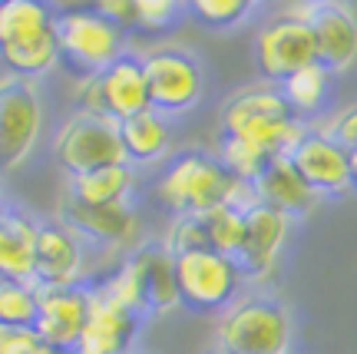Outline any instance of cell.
<instances>
[{"label": "cell", "mask_w": 357, "mask_h": 354, "mask_svg": "<svg viewBox=\"0 0 357 354\" xmlns=\"http://www.w3.org/2000/svg\"><path fill=\"white\" fill-rule=\"evenodd\" d=\"M129 258H132V265L139 272L142 295H146V315L162 318L172 315L176 308H182L176 285V258L166 252L162 242L146 239L136 252H129Z\"/></svg>", "instance_id": "ac0fdd59"}, {"label": "cell", "mask_w": 357, "mask_h": 354, "mask_svg": "<svg viewBox=\"0 0 357 354\" xmlns=\"http://www.w3.org/2000/svg\"><path fill=\"white\" fill-rule=\"evenodd\" d=\"M185 13H189V7L178 3V0H136L132 34L136 37H166L182 24Z\"/></svg>", "instance_id": "f1b7e54d"}, {"label": "cell", "mask_w": 357, "mask_h": 354, "mask_svg": "<svg viewBox=\"0 0 357 354\" xmlns=\"http://www.w3.org/2000/svg\"><path fill=\"white\" fill-rule=\"evenodd\" d=\"M208 354H215V351H208Z\"/></svg>", "instance_id": "74e56055"}, {"label": "cell", "mask_w": 357, "mask_h": 354, "mask_svg": "<svg viewBox=\"0 0 357 354\" xmlns=\"http://www.w3.org/2000/svg\"><path fill=\"white\" fill-rule=\"evenodd\" d=\"M136 186H139V172L132 165L119 163V165H102V169L66 179L63 196L79 205H123V202H132Z\"/></svg>", "instance_id": "7402d4cb"}, {"label": "cell", "mask_w": 357, "mask_h": 354, "mask_svg": "<svg viewBox=\"0 0 357 354\" xmlns=\"http://www.w3.org/2000/svg\"><path fill=\"white\" fill-rule=\"evenodd\" d=\"M53 159L66 172V179L102 169V165L126 163L119 123L96 113H70L53 133Z\"/></svg>", "instance_id": "9c48e42d"}, {"label": "cell", "mask_w": 357, "mask_h": 354, "mask_svg": "<svg viewBox=\"0 0 357 354\" xmlns=\"http://www.w3.org/2000/svg\"><path fill=\"white\" fill-rule=\"evenodd\" d=\"M331 83H334V73L328 66L311 64L305 70L291 73L284 83H278V89H281V96H284V103L291 106V113L301 123H307L311 116H318L324 110V103L331 96Z\"/></svg>", "instance_id": "cb8c5ba5"}, {"label": "cell", "mask_w": 357, "mask_h": 354, "mask_svg": "<svg viewBox=\"0 0 357 354\" xmlns=\"http://www.w3.org/2000/svg\"><path fill=\"white\" fill-rule=\"evenodd\" d=\"M56 43L60 66H66L77 80L102 73L123 53H129V37L109 24L93 3L56 7Z\"/></svg>", "instance_id": "277c9868"}, {"label": "cell", "mask_w": 357, "mask_h": 354, "mask_svg": "<svg viewBox=\"0 0 357 354\" xmlns=\"http://www.w3.org/2000/svg\"><path fill=\"white\" fill-rule=\"evenodd\" d=\"M40 288L33 281H7L0 279V325L7 328H33L37 321Z\"/></svg>", "instance_id": "4316f807"}, {"label": "cell", "mask_w": 357, "mask_h": 354, "mask_svg": "<svg viewBox=\"0 0 357 354\" xmlns=\"http://www.w3.org/2000/svg\"><path fill=\"white\" fill-rule=\"evenodd\" d=\"M119 142H123V156L126 165L136 172L149 169V165L169 163L172 156V123L155 110H146L139 116H129L119 123Z\"/></svg>", "instance_id": "44dd1931"}, {"label": "cell", "mask_w": 357, "mask_h": 354, "mask_svg": "<svg viewBox=\"0 0 357 354\" xmlns=\"http://www.w3.org/2000/svg\"><path fill=\"white\" fill-rule=\"evenodd\" d=\"M146 318L126 311L123 304L109 302L102 291L89 285V315L77 341L79 354H132Z\"/></svg>", "instance_id": "2e32d148"}, {"label": "cell", "mask_w": 357, "mask_h": 354, "mask_svg": "<svg viewBox=\"0 0 357 354\" xmlns=\"http://www.w3.org/2000/svg\"><path fill=\"white\" fill-rule=\"evenodd\" d=\"M33 285L37 288H77L89 285V245L63 219H40L33 245Z\"/></svg>", "instance_id": "30bf717a"}, {"label": "cell", "mask_w": 357, "mask_h": 354, "mask_svg": "<svg viewBox=\"0 0 357 354\" xmlns=\"http://www.w3.org/2000/svg\"><path fill=\"white\" fill-rule=\"evenodd\" d=\"M159 242L166 245V252L172 255V258H176V255H185V252H195V249H208L202 215H178V219H172L166 228V235Z\"/></svg>", "instance_id": "4dcf8cb0"}, {"label": "cell", "mask_w": 357, "mask_h": 354, "mask_svg": "<svg viewBox=\"0 0 357 354\" xmlns=\"http://www.w3.org/2000/svg\"><path fill=\"white\" fill-rule=\"evenodd\" d=\"M189 13L208 30H231V27H242L252 13L258 10L255 3L248 0H192L185 3Z\"/></svg>", "instance_id": "f546056e"}, {"label": "cell", "mask_w": 357, "mask_h": 354, "mask_svg": "<svg viewBox=\"0 0 357 354\" xmlns=\"http://www.w3.org/2000/svg\"><path fill=\"white\" fill-rule=\"evenodd\" d=\"M56 27V7L43 0H0V50L43 37Z\"/></svg>", "instance_id": "603a6c76"}, {"label": "cell", "mask_w": 357, "mask_h": 354, "mask_svg": "<svg viewBox=\"0 0 357 354\" xmlns=\"http://www.w3.org/2000/svg\"><path fill=\"white\" fill-rule=\"evenodd\" d=\"M318 64L334 76H344L357 66V7L341 0H318L311 20Z\"/></svg>", "instance_id": "e0dca14e"}, {"label": "cell", "mask_w": 357, "mask_h": 354, "mask_svg": "<svg viewBox=\"0 0 357 354\" xmlns=\"http://www.w3.org/2000/svg\"><path fill=\"white\" fill-rule=\"evenodd\" d=\"M40 219L24 205L7 202L0 209V279L33 281V245Z\"/></svg>", "instance_id": "d6986e66"}, {"label": "cell", "mask_w": 357, "mask_h": 354, "mask_svg": "<svg viewBox=\"0 0 357 354\" xmlns=\"http://www.w3.org/2000/svg\"><path fill=\"white\" fill-rule=\"evenodd\" d=\"M149 87V110L159 116H185L205 96V66L185 47H153L139 53Z\"/></svg>", "instance_id": "8992f818"}, {"label": "cell", "mask_w": 357, "mask_h": 354, "mask_svg": "<svg viewBox=\"0 0 357 354\" xmlns=\"http://www.w3.org/2000/svg\"><path fill=\"white\" fill-rule=\"evenodd\" d=\"M255 66L261 73V83H284L291 73L305 70V66L318 64V50H314V34L311 24H301L288 13H275L271 20L258 27L255 34Z\"/></svg>", "instance_id": "8fae6325"}, {"label": "cell", "mask_w": 357, "mask_h": 354, "mask_svg": "<svg viewBox=\"0 0 357 354\" xmlns=\"http://www.w3.org/2000/svg\"><path fill=\"white\" fill-rule=\"evenodd\" d=\"M176 285L182 308L195 315H222L245 295V275L238 262L212 249L176 255Z\"/></svg>", "instance_id": "5b68a950"}, {"label": "cell", "mask_w": 357, "mask_h": 354, "mask_svg": "<svg viewBox=\"0 0 357 354\" xmlns=\"http://www.w3.org/2000/svg\"><path fill=\"white\" fill-rule=\"evenodd\" d=\"M215 354H294L291 308L268 291H245L218 315Z\"/></svg>", "instance_id": "7a4b0ae2"}, {"label": "cell", "mask_w": 357, "mask_h": 354, "mask_svg": "<svg viewBox=\"0 0 357 354\" xmlns=\"http://www.w3.org/2000/svg\"><path fill=\"white\" fill-rule=\"evenodd\" d=\"M255 186H258L261 202L271 205V209H278V212H284L291 222L307 219V215L321 205L314 189L298 176V169L291 165L288 156H275V159L265 165V172L255 179Z\"/></svg>", "instance_id": "ffe728a7"}, {"label": "cell", "mask_w": 357, "mask_h": 354, "mask_svg": "<svg viewBox=\"0 0 357 354\" xmlns=\"http://www.w3.org/2000/svg\"><path fill=\"white\" fill-rule=\"evenodd\" d=\"M288 159L298 169V176L314 189L321 202L324 199H344L347 192H354L351 152L344 146H337L321 126H307L305 136L291 146Z\"/></svg>", "instance_id": "4fadbf2b"}, {"label": "cell", "mask_w": 357, "mask_h": 354, "mask_svg": "<svg viewBox=\"0 0 357 354\" xmlns=\"http://www.w3.org/2000/svg\"><path fill=\"white\" fill-rule=\"evenodd\" d=\"M215 159L225 165L229 176L245 179V182H255L265 172V165L271 163V156H265L258 146L235 140V136H222V133H218V142H215Z\"/></svg>", "instance_id": "484cf974"}, {"label": "cell", "mask_w": 357, "mask_h": 354, "mask_svg": "<svg viewBox=\"0 0 357 354\" xmlns=\"http://www.w3.org/2000/svg\"><path fill=\"white\" fill-rule=\"evenodd\" d=\"M70 228H77L89 249H102V252H136L142 242V215L136 202L123 205H79L73 199H60V212Z\"/></svg>", "instance_id": "7c38bea8"}, {"label": "cell", "mask_w": 357, "mask_h": 354, "mask_svg": "<svg viewBox=\"0 0 357 354\" xmlns=\"http://www.w3.org/2000/svg\"><path fill=\"white\" fill-rule=\"evenodd\" d=\"M93 7L113 27H119L126 37H132V27H136V0H106V3H93Z\"/></svg>", "instance_id": "836d02e7"}, {"label": "cell", "mask_w": 357, "mask_h": 354, "mask_svg": "<svg viewBox=\"0 0 357 354\" xmlns=\"http://www.w3.org/2000/svg\"><path fill=\"white\" fill-rule=\"evenodd\" d=\"M202 226H205V242L212 252H222V255H238L242 249V239H245V215L229 209V205H218L212 212L202 215Z\"/></svg>", "instance_id": "83f0119b"}, {"label": "cell", "mask_w": 357, "mask_h": 354, "mask_svg": "<svg viewBox=\"0 0 357 354\" xmlns=\"http://www.w3.org/2000/svg\"><path fill=\"white\" fill-rule=\"evenodd\" d=\"M73 100H77L79 113L109 116L116 123L146 113L149 110V87H146L142 57L129 50L116 64L106 66L102 73L77 80Z\"/></svg>", "instance_id": "ba28073f"}, {"label": "cell", "mask_w": 357, "mask_h": 354, "mask_svg": "<svg viewBox=\"0 0 357 354\" xmlns=\"http://www.w3.org/2000/svg\"><path fill=\"white\" fill-rule=\"evenodd\" d=\"M291 228L294 222L288 215L265 202L245 215V239L238 255H235L245 281H268L275 275L281 252H284V245L291 239Z\"/></svg>", "instance_id": "5bb4252c"}, {"label": "cell", "mask_w": 357, "mask_h": 354, "mask_svg": "<svg viewBox=\"0 0 357 354\" xmlns=\"http://www.w3.org/2000/svg\"><path fill=\"white\" fill-rule=\"evenodd\" d=\"M56 354H79V351H77V348H70V351H56Z\"/></svg>", "instance_id": "8d00e7d4"}, {"label": "cell", "mask_w": 357, "mask_h": 354, "mask_svg": "<svg viewBox=\"0 0 357 354\" xmlns=\"http://www.w3.org/2000/svg\"><path fill=\"white\" fill-rule=\"evenodd\" d=\"M235 176L208 149H182L172 152L169 163L155 179L153 196L172 219L178 215H205L225 205Z\"/></svg>", "instance_id": "3957f363"}, {"label": "cell", "mask_w": 357, "mask_h": 354, "mask_svg": "<svg viewBox=\"0 0 357 354\" xmlns=\"http://www.w3.org/2000/svg\"><path fill=\"white\" fill-rule=\"evenodd\" d=\"M96 291H102L109 302L123 304L126 311H132V315L139 318H149L146 315V295H142V281H139V272H136V265H132V258H123L119 265L113 268V272H106L102 279L89 281Z\"/></svg>", "instance_id": "d4e9b609"}, {"label": "cell", "mask_w": 357, "mask_h": 354, "mask_svg": "<svg viewBox=\"0 0 357 354\" xmlns=\"http://www.w3.org/2000/svg\"><path fill=\"white\" fill-rule=\"evenodd\" d=\"M3 205H7V196H3V189H0V209H3Z\"/></svg>", "instance_id": "d590c367"}, {"label": "cell", "mask_w": 357, "mask_h": 354, "mask_svg": "<svg viewBox=\"0 0 357 354\" xmlns=\"http://www.w3.org/2000/svg\"><path fill=\"white\" fill-rule=\"evenodd\" d=\"M89 315V285L77 288H40L37 298V321L33 331L40 341L53 351H70L77 348L83 325Z\"/></svg>", "instance_id": "9a60e30c"}, {"label": "cell", "mask_w": 357, "mask_h": 354, "mask_svg": "<svg viewBox=\"0 0 357 354\" xmlns=\"http://www.w3.org/2000/svg\"><path fill=\"white\" fill-rule=\"evenodd\" d=\"M321 129H324L337 146H344L347 152H354L357 149V103H351V106H344V110H337V113H334Z\"/></svg>", "instance_id": "d6a6232c"}, {"label": "cell", "mask_w": 357, "mask_h": 354, "mask_svg": "<svg viewBox=\"0 0 357 354\" xmlns=\"http://www.w3.org/2000/svg\"><path fill=\"white\" fill-rule=\"evenodd\" d=\"M351 182H354V192H357V149L351 152Z\"/></svg>", "instance_id": "e575fe53"}, {"label": "cell", "mask_w": 357, "mask_h": 354, "mask_svg": "<svg viewBox=\"0 0 357 354\" xmlns=\"http://www.w3.org/2000/svg\"><path fill=\"white\" fill-rule=\"evenodd\" d=\"M43 96L40 87L20 76H0V176H10L30 163L43 136Z\"/></svg>", "instance_id": "52a82bcc"}, {"label": "cell", "mask_w": 357, "mask_h": 354, "mask_svg": "<svg viewBox=\"0 0 357 354\" xmlns=\"http://www.w3.org/2000/svg\"><path fill=\"white\" fill-rule=\"evenodd\" d=\"M0 354H56L40 341L33 328H7L0 325Z\"/></svg>", "instance_id": "1f68e13d"}, {"label": "cell", "mask_w": 357, "mask_h": 354, "mask_svg": "<svg viewBox=\"0 0 357 354\" xmlns=\"http://www.w3.org/2000/svg\"><path fill=\"white\" fill-rule=\"evenodd\" d=\"M222 136H235L258 146L265 156H288L291 146L305 136L307 123H301L284 103L275 83H252L235 89L218 110Z\"/></svg>", "instance_id": "6da1fadb"}]
</instances>
